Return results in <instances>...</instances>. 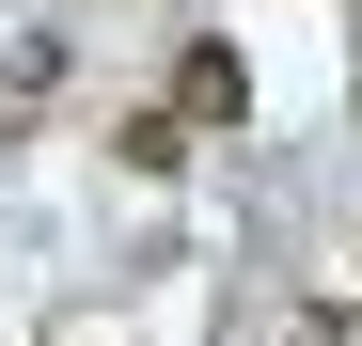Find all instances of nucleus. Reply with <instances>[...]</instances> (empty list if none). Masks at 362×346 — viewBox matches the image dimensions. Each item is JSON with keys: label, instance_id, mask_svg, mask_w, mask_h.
<instances>
[{"label": "nucleus", "instance_id": "nucleus-1", "mask_svg": "<svg viewBox=\"0 0 362 346\" xmlns=\"http://www.w3.org/2000/svg\"><path fill=\"white\" fill-rule=\"evenodd\" d=\"M236 110H252V64H236V47L205 32L189 64H173V126H236Z\"/></svg>", "mask_w": 362, "mask_h": 346}]
</instances>
